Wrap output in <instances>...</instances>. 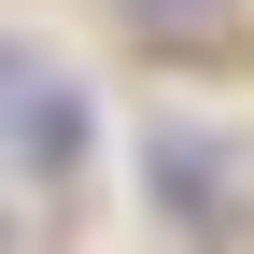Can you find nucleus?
<instances>
[{
    "label": "nucleus",
    "mask_w": 254,
    "mask_h": 254,
    "mask_svg": "<svg viewBox=\"0 0 254 254\" xmlns=\"http://www.w3.org/2000/svg\"><path fill=\"white\" fill-rule=\"evenodd\" d=\"M0 170H85V99H71V71H43L28 43H0Z\"/></svg>",
    "instance_id": "obj_1"
}]
</instances>
